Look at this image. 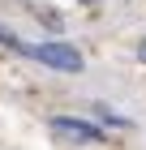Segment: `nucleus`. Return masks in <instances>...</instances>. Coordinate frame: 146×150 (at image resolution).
<instances>
[{"label":"nucleus","mask_w":146,"mask_h":150,"mask_svg":"<svg viewBox=\"0 0 146 150\" xmlns=\"http://www.w3.org/2000/svg\"><path fill=\"white\" fill-rule=\"evenodd\" d=\"M0 47H13V52H22V56H26V43H22L17 35H9L4 26H0Z\"/></svg>","instance_id":"obj_3"},{"label":"nucleus","mask_w":146,"mask_h":150,"mask_svg":"<svg viewBox=\"0 0 146 150\" xmlns=\"http://www.w3.org/2000/svg\"><path fill=\"white\" fill-rule=\"evenodd\" d=\"M137 60H146V39H142V43H137Z\"/></svg>","instance_id":"obj_4"},{"label":"nucleus","mask_w":146,"mask_h":150,"mask_svg":"<svg viewBox=\"0 0 146 150\" xmlns=\"http://www.w3.org/2000/svg\"><path fill=\"white\" fill-rule=\"evenodd\" d=\"M52 129L60 137H69V142H103V129L90 125V120H78V116H56Z\"/></svg>","instance_id":"obj_2"},{"label":"nucleus","mask_w":146,"mask_h":150,"mask_svg":"<svg viewBox=\"0 0 146 150\" xmlns=\"http://www.w3.org/2000/svg\"><path fill=\"white\" fill-rule=\"evenodd\" d=\"M26 56L43 60L47 69H60V73H82V52L73 43H26Z\"/></svg>","instance_id":"obj_1"}]
</instances>
